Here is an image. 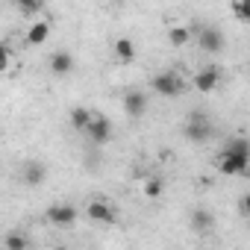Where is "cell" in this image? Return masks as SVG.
Wrapping results in <instances>:
<instances>
[{
    "instance_id": "obj_1",
    "label": "cell",
    "mask_w": 250,
    "mask_h": 250,
    "mask_svg": "<svg viewBox=\"0 0 250 250\" xmlns=\"http://www.w3.org/2000/svg\"><path fill=\"white\" fill-rule=\"evenodd\" d=\"M183 88H186V83L177 71H162L153 77V91L162 97H177V94H183Z\"/></svg>"
},
{
    "instance_id": "obj_2",
    "label": "cell",
    "mask_w": 250,
    "mask_h": 250,
    "mask_svg": "<svg viewBox=\"0 0 250 250\" xmlns=\"http://www.w3.org/2000/svg\"><path fill=\"white\" fill-rule=\"evenodd\" d=\"M186 136H188L194 145H200V142H206V139L212 136V124H209V118H206L203 112H191V115H188Z\"/></svg>"
},
{
    "instance_id": "obj_3",
    "label": "cell",
    "mask_w": 250,
    "mask_h": 250,
    "mask_svg": "<svg viewBox=\"0 0 250 250\" xmlns=\"http://www.w3.org/2000/svg\"><path fill=\"white\" fill-rule=\"evenodd\" d=\"M85 136H88L94 145H106V142L112 139V124H109V118L91 112V121H88V127H85Z\"/></svg>"
},
{
    "instance_id": "obj_4",
    "label": "cell",
    "mask_w": 250,
    "mask_h": 250,
    "mask_svg": "<svg viewBox=\"0 0 250 250\" xmlns=\"http://www.w3.org/2000/svg\"><path fill=\"white\" fill-rule=\"evenodd\" d=\"M247 162H250V156H238V153L224 150V153H221V159H218V171H221V174H227V177L247 174Z\"/></svg>"
},
{
    "instance_id": "obj_5",
    "label": "cell",
    "mask_w": 250,
    "mask_h": 250,
    "mask_svg": "<svg viewBox=\"0 0 250 250\" xmlns=\"http://www.w3.org/2000/svg\"><path fill=\"white\" fill-rule=\"evenodd\" d=\"M197 44H200V50H206V53H218V50L224 47V33H221L218 27H203V30L197 33Z\"/></svg>"
},
{
    "instance_id": "obj_6",
    "label": "cell",
    "mask_w": 250,
    "mask_h": 250,
    "mask_svg": "<svg viewBox=\"0 0 250 250\" xmlns=\"http://www.w3.org/2000/svg\"><path fill=\"white\" fill-rule=\"evenodd\" d=\"M77 215H80V212H77L71 203H53V206L47 209V221L56 224V227H68V224H74Z\"/></svg>"
},
{
    "instance_id": "obj_7",
    "label": "cell",
    "mask_w": 250,
    "mask_h": 250,
    "mask_svg": "<svg viewBox=\"0 0 250 250\" xmlns=\"http://www.w3.org/2000/svg\"><path fill=\"white\" fill-rule=\"evenodd\" d=\"M147 109V94L145 91H127L124 94V112L130 118H142Z\"/></svg>"
},
{
    "instance_id": "obj_8",
    "label": "cell",
    "mask_w": 250,
    "mask_h": 250,
    "mask_svg": "<svg viewBox=\"0 0 250 250\" xmlns=\"http://www.w3.org/2000/svg\"><path fill=\"white\" fill-rule=\"evenodd\" d=\"M85 215H88L91 221H97V224H112V221H115V209H112L106 200H91V203L85 206Z\"/></svg>"
},
{
    "instance_id": "obj_9",
    "label": "cell",
    "mask_w": 250,
    "mask_h": 250,
    "mask_svg": "<svg viewBox=\"0 0 250 250\" xmlns=\"http://www.w3.org/2000/svg\"><path fill=\"white\" fill-rule=\"evenodd\" d=\"M218 80H221L218 68H203V71H197V74H194V88H197L200 94H209V91L218 85Z\"/></svg>"
},
{
    "instance_id": "obj_10",
    "label": "cell",
    "mask_w": 250,
    "mask_h": 250,
    "mask_svg": "<svg viewBox=\"0 0 250 250\" xmlns=\"http://www.w3.org/2000/svg\"><path fill=\"white\" fill-rule=\"evenodd\" d=\"M50 71H53L56 77H68V74L74 71V56H71L68 50H56V53L50 56Z\"/></svg>"
},
{
    "instance_id": "obj_11",
    "label": "cell",
    "mask_w": 250,
    "mask_h": 250,
    "mask_svg": "<svg viewBox=\"0 0 250 250\" xmlns=\"http://www.w3.org/2000/svg\"><path fill=\"white\" fill-rule=\"evenodd\" d=\"M47 39H50V24H47V21H33L30 30H27V44L42 47Z\"/></svg>"
},
{
    "instance_id": "obj_12",
    "label": "cell",
    "mask_w": 250,
    "mask_h": 250,
    "mask_svg": "<svg viewBox=\"0 0 250 250\" xmlns=\"http://www.w3.org/2000/svg\"><path fill=\"white\" fill-rule=\"evenodd\" d=\"M44 177H47V168H44L42 162H27V165H24V180H27V186H39V183H44Z\"/></svg>"
},
{
    "instance_id": "obj_13",
    "label": "cell",
    "mask_w": 250,
    "mask_h": 250,
    "mask_svg": "<svg viewBox=\"0 0 250 250\" xmlns=\"http://www.w3.org/2000/svg\"><path fill=\"white\" fill-rule=\"evenodd\" d=\"M212 224H215V215H212L209 209H194V212H191V227H194L197 232H209Z\"/></svg>"
},
{
    "instance_id": "obj_14",
    "label": "cell",
    "mask_w": 250,
    "mask_h": 250,
    "mask_svg": "<svg viewBox=\"0 0 250 250\" xmlns=\"http://www.w3.org/2000/svg\"><path fill=\"white\" fill-rule=\"evenodd\" d=\"M115 56H118L121 62H133V59H136V44H133V39H118V42H115Z\"/></svg>"
},
{
    "instance_id": "obj_15",
    "label": "cell",
    "mask_w": 250,
    "mask_h": 250,
    "mask_svg": "<svg viewBox=\"0 0 250 250\" xmlns=\"http://www.w3.org/2000/svg\"><path fill=\"white\" fill-rule=\"evenodd\" d=\"M88 121H91V112H88L85 106H74V109H71V127H74V130L85 133V127H88Z\"/></svg>"
},
{
    "instance_id": "obj_16",
    "label": "cell",
    "mask_w": 250,
    "mask_h": 250,
    "mask_svg": "<svg viewBox=\"0 0 250 250\" xmlns=\"http://www.w3.org/2000/svg\"><path fill=\"white\" fill-rule=\"evenodd\" d=\"M188 39H191V30H188V27H171V30H168L171 47H183V44H188Z\"/></svg>"
},
{
    "instance_id": "obj_17",
    "label": "cell",
    "mask_w": 250,
    "mask_h": 250,
    "mask_svg": "<svg viewBox=\"0 0 250 250\" xmlns=\"http://www.w3.org/2000/svg\"><path fill=\"white\" fill-rule=\"evenodd\" d=\"M6 250H27L30 247V241H27V235L24 232H6Z\"/></svg>"
},
{
    "instance_id": "obj_18",
    "label": "cell",
    "mask_w": 250,
    "mask_h": 250,
    "mask_svg": "<svg viewBox=\"0 0 250 250\" xmlns=\"http://www.w3.org/2000/svg\"><path fill=\"white\" fill-rule=\"evenodd\" d=\"M227 150H229V153H238V156H250V142L238 136V139L227 142Z\"/></svg>"
},
{
    "instance_id": "obj_19",
    "label": "cell",
    "mask_w": 250,
    "mask_h": 250,
    "mask_svg": "<svg viewBox=\"0 0 250 250\" xmlns=\"http://www.w3.org/2000/svg\"><path fill=\"white\" fill-rule=\"evenodd\" d=\"M162 188H165V183H162L159 177L145 180V197H159V194H162Z\"/></svg>"
},
{
    "instance_id": "obj_20",
    "label": "cell",
    "mask_w": 250,
    "mask_h": 250,
    "mask_svg": "<svg viewBox=\"0 0 250 250\" xmlns=\"http://www.w3.org/2000/svg\"><path fill=\"white\" fill-rule=\"evenodd\" d=\"M6 68H9V47L0 42V74H3Z\"/></svg>"
},
{
    "instance_id": "obj_21",
    "label": "cell",
    "mask_w": 250,
    "mask_h": 250,
    "mask_svg": "<svg viewBox=\"0 0 250 250\" xmlns=\"http://www.w3.org/2000/svg\"><path fill=\"white\" fill-rule=\"evenodd\" d=\"M18 9H21L24 15H39V12H42V3H18Z\"/></svg>"
},
{
    "instance_id": "obj_22",
    "label": "cell",
    "mask_w": 250,
    "mask_h": 250,
    "mask_svg": "<svg viewBox=\"0 0 250 250\" xmlns=\"http://www.w3.org/2000/svg\"><path fill=\"white\" fill-rule=\"evenodd\" d=\"M232 9H235V15H238V18H244V15H247V6H241V3H235Z\"/></svg>"
},
{
    "instance_id": "obj_23",
    "label": "cell",
    "mask_w": 250,
    "mask_h": 250,
    "mask_svg": "<svg viewBox=\"0 0 250 250\" xmlns=\"http://www.w3.org/2000/svg\"><path fill=\"white\" fill-rule=\"evenodd\" d=\"M238 212H241V215H247V197H241V203H238Z\"/></svg>"
},
{
    "instance_id": "obj_24",
    "label": "cell",
    "mask_w": 250,
    "mask_h": 250,
    "mask_svg": "<svg viewBox=\"0 0 250 250\" xmlns=\"http://www.w3.org/2000/svg\"><path fill=\"white\" fill-rule=\"evenodd\" d=\"M53 250H68V247H53Z\"/></svg>"
}]
</instances>
